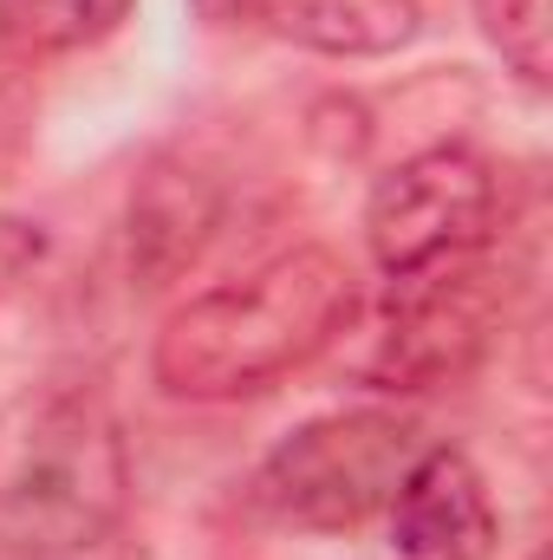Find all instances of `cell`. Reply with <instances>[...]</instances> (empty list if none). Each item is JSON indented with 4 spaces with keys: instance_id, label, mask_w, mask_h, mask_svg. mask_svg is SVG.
<instances>
[{
    "instance_id": "6da1fadb",
    "label": "cell",
    "mask_w": 553,
    "mask_h": 560,
    "mask_svg": "<svg viewBox=\"0 0 553 560\" xmlns=\"http://www.w3.org/2000/svg\"><path fill=\"white\" fill-rule=\"evenodd\" d=\"M358 313V280L332 248H293L255 275L176 306L156 332V385L169 398H242L319 359Z\"/></svg>"
},
{
    "instance_id": "7a4b0ae2",
    "label": "cell",
    "mask_w": 553,
    "mask_h": 560,
    "mask_svg": "<svg viewBox=\"0 0 553 560\" xmlns=\"http://www.w3.org/2000/svg\"><path fill=\"white\" fill-rule=\"evenodd\" d=\"M131 450L98 392L46 385L0 411V555L72 560L125 522Z\"/></svg>"
},
{
    "instance_id": "3957f363",
    "label": "cell",
    "mask_w": 553,
    "mask_h": 560,
    "mask_svg": "<svg viewBox=\"0 0 553 560\" xmlns=\"http://www.w3.org/2000/svg\"><path fill=\"white\" fill-rule=\"evenodd\" d=\"M423 430L398 411H339L306 430H293L274 456L255 469V509L286 528L345 535L391 509L398 482L423 456Z\"/></svg>"
},
{
    "instance_id": "277c9868",
    "label": "cell",
    "mask_w": 553,
    "mask_h": 560,
    "mask_svg": "<svg viewBox=\"0 0 553 560\" xmlns=\"http://www.w3.org/2000/svg\"><path fill=\"white\" fill-rule=\"evenodd\" d=\"M502 313H508V268L482 261V248L436 261V268H416V275H398L372 332H365V346L352 352V372L372 392L456 385L489 352Z\"/></svg>"
},
{
    "instance_id": "5b68a950",
    "label": "cell",
    "mask_w": 553,
    "mask_h": 560,
    "mask_svg": "<svg viewBox=\"0 0 553 560\" xmlns=\"http://www.w3.org/2000/svg\"><path fill=\"white\" fill-rule=\"evenodd\" d=\"M489 229H495V170L462 143L404 156L391 176H378L372 209H365L372 261L391 280L475 255Z\"/></svg>"
},
{
    "instance_id": "8992f818",
    "label": "cell",
    "mask_w": 553,
    "mask_h": 560,
    "mask_svg": "<svg viewBox=\"0 0 553 560\" xmlns=\"http://www.w3.org/2000/svg\"><path fill=\"white\" fill-rule=\"evenodd\" d=\"M495 535L502 522H495L482 469L462 450H423L391 495L398 560H489Z\"/></svg>"
},
{
    "instance_id": "52a82bcc",
    "label": "cell",
    "mask_w": 553,
    "mask_h": 560,
    "mask_svg": "<svg viewBox=\"0 0 553 560\" xmlns=\"http://www.w3.org/2000/svg\"><path fill=\"white\" fill-rule=\"evenodd\" d=\"M274 26L313 52L372 59V52L411 46L423 13H416V0H280Z\"/></svg>"
},
{
    "instance_id": "ba28073f",
    "label": "cell",
    "mask_w": 553,
    "mask_h": 560,
    "mask_svg": "<svg viewBox=\"0 0 553 560\" xmlns=\"http://www.w3.org/2000/svg\"><path fill=\"white\" fill-rule=\"evenodd\" d=\"M215 222V202L202 196L196 176H176V170H156L143 183L138 209H131V268H143V287H163V275H176L196 248H202V229Z\"/></svg>"
},
{
    "instance_id": "9c48e42d",
    "label": "cell",
    "mask_w": 553,
    "mask_h": 560,
    "mask_svg": "<svg viewBox=\"0 0 553 560\" xmlns=\"http://www.w3.org/2000/svg\"><path fill=\"white\" fill-rule=\"evenodd\" d=\"M138 0H0V39L20 52H79L131 20Z\"/></svg>"
},
{
    "instance_id": "30bf717a",
    "label": "cell",
    "mask_w": 553,
    "mask_h": 560,
    "mask_svg": "<svg viewBox=\"0 0 553 560\" xmlns=\"http://www.w3.org/2000/svg\"><path fill=\"white\" fill-rule=\"evenodd\" d=\"M475 20H482L489 46L528 85H548V72H553V7L548 0H475Z\"/></svg>"
},
{
    "instance_id": "8fae6325",
    "label": "cell",
    "mask_w": 553,
    "mask_h": 560,
    "mask_svg": "<svg viewBox=\"0 0 553 560\" xmlns=\"http://www.w3.org/2000/svg\"><path fill=\"white\" fill-rule=\"evenodd\" d=\"M39 248H46V242H39V229H33V222H13V215H0V293L26 275L33 261H39Z\"/></svg>"
},
{
    "instance_id": "7c38bea8",
    "label": "cell",
    "mask_w": 553,
    "mask_h": 560,
    "mask_svg": "<svg viewBox=\"0 0 553 560\" xmlns=\"http://www.w3.org/2000/svg\"><path fill=\"white\" fill-rule=\"evenodd\" d=\"M202 7V20H222V26H235V20H274L280 0H196Z\"/></svg>"
}]
</instances>
